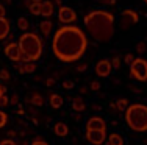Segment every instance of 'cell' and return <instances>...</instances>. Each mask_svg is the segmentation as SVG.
I'll list each match as a JSON object with an SVG mask.
<instances>
[{"label":"cell","mask_w":147,"mask_h":145,"mask_svg":"<svg viewBox=\"0 0 147 145\" xmlns=\"http://www.w3.org/2000/svg\"><path fill=\"white\" fill-rule=\"evenodd\" d=\"M88 48V37L77 25H63L55 31L52 41V51L63 63H75L85 55Z\"/></svg>","instance_id":"1"},{"label":"cell","mask_w":147,"mask_h":145,"mask_svg":"<svg viewBox=\"0 0 147 145\" xmlns=\"http://www.w3.org/2000/svg\"><path fill=\"white\" fill-rule=\"evenodd\" d=\"M85 28L88 30L94 41L97 42H110L114 36V14L105 9L89 11L83 19Z\"/></svg>","instance_id":"2"},{"label":"cell","mask_w":147,"mask_h":145,"mask_svg":"<svg viewBox=\"0 0 147 145\" xmlns=\"http://www.w3.org/2000/svg\"><path fill=\"white\" fill-rule=\"evenodd\" d=\"M19 50H20V61L27 63V61H33L36 63L38 59H41L44 53V42L39 37V34L25 31L22 36L19 37Z\"/></svg>","instance_id":"3"},{"label":"cell","mask_w":147,"mask_h":145,"mask_svg":"<svg viewBox=\"0 0 147 145\" xmlns=\"http://www.w3.org/2000/svg\"><path fill=\"white\" fill-rule=\"evenodd\" d=\"M125 122L133 131H147V106L142 103H133L125 109Z\"/></svg>","instance_id":"4"},{"label":"cell","mask_w":147,"mask_h":145,"mask_svg":"<svg viewBox=\"0 0 147 145\" xmlns=\"http://www.w3.org/2000/svg\"><path fill=\"white\" fill-rule=\"evenodd\" d=\"M130 75L136 81H147V61L144 58H135L130 64Z\"/></svg>","instance_id":"5"},{"label":"cell","mask_w":147,"mask_h":145,"mask_svg":"<svg viewBox=\"0 0 147 145\" xmlns=\"http://www.w3.org/2000/svg\"><path fill=\"white\" fill-rule=\"evenodd\" d=\"M139 22V14L133 9H124L121 14V20H119V27L122 30H128L130 27L136 25Z\"/></svg>","instance_id":"6"},{"label":"cell","mask_w":147,"mask_h":145,"mask_svg":"<svg viewBox=\"0 0 147 145\" xmlns=\"http://www.w3.org/2000/svg\"><path fill=\"white\" fill-rule=\"evenodd\" d=\"M58 20L63 23V25H69V23H74L77 20V13L74 11L69 6H59L58 9Z\"/></svg>","instance_id":"7"},{"label":"cell","mask_w":147,"mask_h":145,"mask_svg":"<svg viewBox=\"0 0 147 145\" xmlns=\"http://www.w3.org/2000/svg\"><path fill=\"white\" fill-rule=\"evenodd\" d=\"M107 131L105 130H86V140L92 145H100L105 142Z\"/></svg>","instance_id":"8"},{"label":"cell","mask_w":147,"mask_h":145,"mask_svg":"<svg viewBox=\"0 0 147 145\" xmlns=\"http://www.w3.org/2000/svg\"><path fill=\"white\" fill-rule=\"evenodd\" d=\"M111 70H113V67H111L110 59H100L99 63L96 64V74H97V77H102V78L110 77Z\"/></svg>","instance_id":"9"},{"label":"cell","mask_w":147,"mask_h":145,"mask_svg":"<svg viewBox=\"0 0 147 145\" xmlns=\"http://www.w3.org/2000/svg\"><path fill=\"white\" fill-rule=\"evenodd\" d=\"M5 55L8 59L14 61V63H19L20 61V50H19V45H17L16 42H9L8 45L5 47Z\"/></svg>","instance_id":"10"},{"label":"cell","mask_w":147,"mask_h":145,"mask_svg":"<svg viewBox=\"0 0 147 145\" xmlns=\"http://www.w3.org/2000/svg\"><path fill=\"white\" fill-rule=\"evenodd\" d=\"M86 130H105L107 131V123L100 117H91L86 122Z\"/></svg>","instance_id":"11"},{"label":"cell","mask_w":147,"mask_h":145,"mask_svg":"<svg viewBox=\"0 0 147 145\" xmlns=\"http://www.w3.org/2000/svg\"><path fill=\"white\" fill-rule=\"evenodd\" d=\"M16 69L19 74H33V72H36V64L33 61H27V63L19 61V63H16Z\"/></svg>","instance_id":"12"},{"label":"cell","mask_w":147,"mask_h":145,"mask_svg":"<svg viewBox=\"0 0 147 145\" xmlns=\"http://www.w3.org/2000/svg\"><path fill=\"white\" fill-rule=\"evenodd\" d=\"M53 11H55V5H53L52 0H42V2H41V14L39 16L50 17L53 14Z\"/></svg>","instance_id":"13"},{"label":"cell","mask_w":147,"mask_h":145,"mask_svg":"<svg viewBox=\"0 0 147 145\" xmlns=\"http://www.w3.org/2000/svg\"><path fill=\"white\" fill-rule=\"evenodd\" d=\"M9 30H11L9 20L6 17H0V41L6 39L9 36Z\"/></svg>","instance_id":"14"},{"label":"cell","mask_w":147,"mask_h":145,"mask_svg":"<svg viewBox=\"0 0 147 145\" xmlns=\"http://www.w3.org/2000/svg\"><path fill=\"white\" fill-rule=\"evenodd\" d=\"M72 109L75 112H83L86 109V103L82 97H74L72 98Z\"/></svg>","instance_id":"15"},{"label":"cell","mask_w":147,"mask_h":145,"mask_svg":"<svg viewBox=\"0 0 147 145\" xmlns=\"http://www.w3.org/2000/svg\"><path fill=\"white\" fill-rule=\"evenodd\" d=\"M53 131H55V134H57V136H59V137H64V136H67L69 128H67V125H66L64 122H58V123H55Z\"/></svg>","instance_id":"16"},{"label":"cell","mask_w":147,"mask_h":145,"mask_svg":"<svg viewBox=\"0 0 147 145\" xmlns=\"http://www.w3.org/2000/svg\"><path fill=\"white\" fill-rule=\"evenodd\" d=\"M39 30H41V33H42L44 37H49L52 33V30H53V23H52L50 20H42L41 25H39Z\"/></svg>","instance_id":"17"},{"label":"cell","mask_w":147,"mask_h":145,"mask_svg":"<svg viewBox=\"0 0 147 145\" xmlns=\"http://www.w3.org/2000/svg\"><path fill=\"white\" fill-rule=\"evenodd\" d=\"M49 105L55 109L61 108L63 106V97L59 94H50V97H49Z\"/></svg>","instance_id":"18"},{"label":"cell","mask_w":147,"mask_h":145,"mask_svg":"<svg viewBox=\"0 0 147 145\" xmlns=\"http://www.w3.org/2000/svg\"><path fill=\"white\" fill-rule=\"evenodd\" d=\"M108 144H110V145H124V139H122L121 134L113 133V134L108 136Z\"/></svg>","instance_id":"19"},{"label":"cell","mask_w":147,"mask_h":145,"mask_svg":"<svg viewBox=\"0 0 147 145\" xmlns=\"http://www.w3.org/2000/svg\"><path fill=\"white\" fill-rule=\"evenodd\" d=\"M30 103L34 105V106H42L44 105V97L41 94H38V92H34V94L31 95V98H30Z\"/></svg>","instance_id":"20"},{"label":"cell","mask_w":147,"mask_h":145,"mask_svg":"<svg viewBox=\"0 0 147 145\" xmlns=\"http://www.w3.org/2000/svg\"><path fill=\"white\" fill-rule=\"evenodd\" d=\"M28 9L33 16H39L41 14V2H31L28 5Z\"/></svg>","instance_id":"21"},{"label":"cell","mask_w":147,"mask_h":145,"mask_svg":"<svg viewBox=\"0 0 147 145\" xmlns=\"http://www.w3.org/2000/svg\"><path fill=\"white\" fill-rule=\"evenodd\" d=\"M28 27H30V23H28V19H27V17H19V19H17V28L19 30L27 31Z\"/></svg>","instance_id":"22"},{"label":"cell","mask_w":147,"mask_h":145,"mask_svg":"<svg viewBox=\"0 0 147 145\" xmlns=\"http://www.w3.org/2000/svg\"><path fill=\"white\" fill-rule=\"evenodd\" d=\"M127 106H128V100L127 98H119L117 102H116L117 111H125V109H127Z\"/></svg>","instance_id":"23"},{"label":"cell","mask_w":147,"mask_h":145,"mask_svg":"<svg viewBox=\"0 0 147 145\" xmlns=\"http://www.w3.org/2000/svg\"><path fill=\"white\" fill-rule=\"evenodd\" d=\"M6 122H8V116H6V112H3L0 109V128H3L6 125Z\"/></svg>","instance_id":"24"},{"label":"cell","mask_w":147,"mask_h":145,"mask_svg":"<svg viewBox=\"0 0 147 145\" xmlns=\"http://www.w3.org/2000/svg\"><path fill=\"white\" fill-rule=\"evenodd\" d=\"M8 105H9V98L6 97V94H2L0 95V108H5Z\"/></svg>","instance_id":"25"},{"label":"cell","mask_w":147,"mask_h":145,"mask_svg":"<svg viewBox=\"0 0 147 145\" xmlns=\"http://www.w3.org/2000/svg\"><path fill=\"white\" fill-rule=\"evenodd\" d=\"M110 63H111V67H113V69H119V67H121V58L116 55V56L110 61Z\"/></svg>","instance_id":"26"},{"label":"cell","mask_w":147,"mask_h":145,"mask_svg":"<svg viewBox=\"0 0 147 145\" xmlns=\"http://www.w3.org/2000/svg\"><path fill=\"white\" fill-rule=\"evenodd\" d=\"M133 61H135V55H133V53H127V55L124 56V63H125V64L130 65Z\"/></svg>","instance_id":"27"},{"label":"cell","mask_w":147,"mask_h":145,"mask_svg":"<svg viewBox=\"0 0 147 145\" xmlns=\"http://www.w3.org/2000/svg\"><path fill=\"white\" fill-rule=\"evenodd\" d=\"M146 51V42H139L138 45H136V53L142 55Z\"/></svg>","instance_id":"28"},{"label":"cell","mask_w":147,"mask_h":145,"mask_svg":"<svg viewBox=\"0 0 147 145\" xmlns=\"http://www.w3.org/2000/svg\"><path fill=\"white\" fill-rule=\"evenodd\" d=\"M0 80H9V72L6 69H2L0 70Z\"/></svg>","instance_id":"29"},{"label":"cell","mask_w":147,"mask_h":145,"mask_svg":"<svg viewBox=\"0 0 147 145\" xmlns=\"http://www.w3.org/2000/svg\"><path fill=\"white\" fill-rule=\"evenodd\" d=\"M63 88H64V89H72L74 88V81L64 80V81H63Z\"/></svg>","instance_id":"30"},{"label":"cell","mask_w":147,"mask_h":145,"mask_svg":"<svg viewBox=\"0 0 147 145\" xmlns=\"http://www.w3.org/2000/svg\"><path fill=\"white\" fill-rule=\"evenodd\" d=\"M100 88H102V84H100L99 81H92V83H91V91H99Z\"/></svg>","instance_id":"31"},{"label":"cell","mask_w":147,"mask_h":145,"mask_svg":"<svg viewBox=\"0 0 147 145\" xmlns=\"http://www.w3.org/2000/svg\"><path fill=\"white\" fill-rule=\"evenodd\" d=\"M86 69H88V65H86L85 63H82V64H78V67H77V70H78V72H85Z\"/></svg>","instance_id":"32"},{"label":"cell","mask_w":147,"mask_h":145,"mask_svg":"<svg viewBox=\"0 0 147 145\" xmlns=\"http://www.w3.org/2000/svg\"><path fill=\"white\" fill-rule=\"evenodd\" d=\"M17 102H19V97H17L16 94L11 97V98H9V103H11V105H17Z\"/></svg>","instance_id":"33"},{"label":"cell","mask_w":147,"mask_h":145,"mask_svg":"<svg viewBox=\"0 0 147 145\" xmlns=\"http://www.w3.org/2000/svg\"><path fill=\"white\" fill-rule=\"evenodd\" d=\"M31 145H49V144H47V142H44L42 139H36V140H34V142L31 144Z\"/></svg>","instance_id":"34"},{"label":"cell","mask_w":147,"mask_h":145,"mask_svg":"<svg viewBox=\"0 0 147 145\" xmlns=\"http://www.w3.org/2000/svg\"><path fill=\"white\" fill-rule=\"evenodd\" d=\"M5 14H6V9L3 6V3H0V17H5Z\"/></svg>","instance_id":"35"},{"label":"cell","mask_w":147,"mask_h":145,"mask_svg":"<svg viewBox=\"0 0 147 145\" xmlns=\"http://www.w3.org/2000/svg\"><path fill=\"white\" fill-rule=\"evenodd\" d=\"M0 145H16V144L13 142V140H2V142H0Z\"/></svg>","instance_id":"36"},{"label":"cell","mask_w":147,"mask_h":145,"mask_svg":"<svg viewBox=\"0 0 147 145\" xmlns=\"http://www.w3.org/2000/svg\"><path fill=\"white\" fill-rule=\"evenodd\" d=\"M45 84H47V86H52V84H55V80H53V78H49V80L45 81Z\"/></svg>","instance_id":"37"},{"label":"cell","mask_w":147,"mask_h":145,"mask_svg":"<svg viewBox=\"0 0 147 145\" xmlns=\"http://www.w3.org/2000/svg\"><path fill=\"white\" fill-rule=\"evenodd\" d=\"M102 3H105V5H114V0H102Z\"/></svg>","instance_id":"38"},{"label":"cell","mask_w":147,"mask_h":145,"mask_svg":"<svg viewBox=\"0 0 147 145\" xmlns=\"http://www.w3.org/2000/svg\"><path fill=\"white\" fill-rule=\"evenodd\" d=\"M2 94H6V88L0 84V95H2Z\"/></svg>","instance_id":"39"},{"label":"cell","mask_w":147,"mask_h":145,"mask_svg":"<svg viewBox=\"0 0 147 145\" xmlns=\"http://www.w3.org/2000/svg\"><path fill=\"white\" fill-rule=\"evenodd\" d=\"M52 2H53V5H59V6H61V0H52Z\"/></svg>","instance_id":"40"},{"label":"cell","mask_w":147,"mask_h":145,"mask_svg":"<svg viewBox=\"0 0 147 145\" xmlns=\"http://www.w3.org/2000/svg\"><path fill=\"white\" fill-rule=\"evenodd\" d=\"M86 91H88V88H80V92H82V94H86Z\"/></svg>","instance_id":"41"},{"label":"cell","mask_w":147,"mask_h":145,"mask_svg":"<svg viewBox=\"0 0 147 145\" xmlns=\"http://www.w3.org/2000/svg\"><path fill=\"white\" fill-rule=\"evenodd\" d=\"M31 2H42V0H31Z\"/></svg>","instance_id":"42"},{"label":"cell","mask_w":147,"mask_h":145,"mask_svg":"<svg viewBox=\"0 0 147 145\" xmlns=\"http://www.w3.org/2000/svg\"><path fill=\"white\" fill-rule=\"evenodd\" d=\"M142 2H144V3H146V5H147V0H142Z\"/></svg>","instance_id":"43"},{"label":"cell","mask_w":147,"mask_h":145,"mask_svg":"<svg viewBox=\"0 0 147 145\" xmlns=\"http://www.w3.org/2000/svg\"><path fill=\"white\" fill-rule=\"evenodd\" d=\"M105 145H110V144H108V142H107V144H105Z\"/></svg>","instance_id":"44"}]
</instances>
